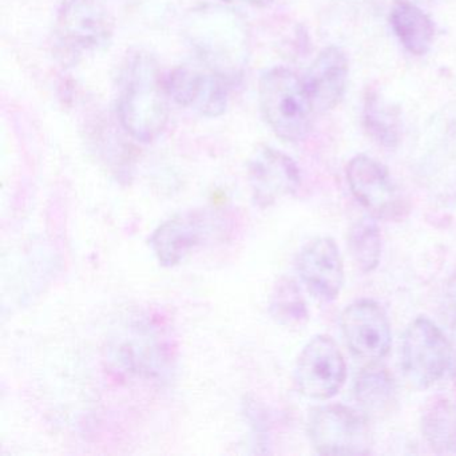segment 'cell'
Listing matches in <instances>:
<instances>
[{
	"mask_svg": "<svg viewBox=\"0 0 456 456\" xmlns=\"http://www.w3.org/2000/svg\"><path fill=\"white\" fill-rule=\"evenodd\" d=\"M169 94L151 53H130L122 66L117 113L122 127L140 142L149 143L164 132L169 121Z\"/></svg>",
	"mask_w": 456,
	"mask_h": 456,
	"instance_id": "obj_1",
	"label": "cell"
},
{
	"mask_svg": "<svg viewBox=\"0 0 456 456\" xmlns=\"http://www.w3.org/2000/svg\"><path fill=\"white\" fill-rule=\"evenodd\" d=\"M261 113L274 134L287 142L305 140L316 114L304 78L289 69L274 68L258 85Z\"/></svg>",
	"mask_w": 456,
	"mask_h": 456,
	"instance_id": "obj_2",
	"label": "cell"
},
{
	"mask_svg": "<svg viewBox=\"0 0 456 456\" xmlns=\"http://www.w3.org/2000/svg\"><path fill=\"white\" fill-rule=\"evenodd\" d=\"M188 37L210 70L232 81L247 63L248 39L244 23L223 9L202 10L189 22Z\"/></svg>",
	"mask_w": 456,
	"mask_h": 456,
	"instance_id": "obj_3",
	"label": "cell"
},
{
	"mask_svg": "<svg viewBox=\"0 0 456 456\" xmlns=\"http://www.w3.org/2000/svg\"><path fill=\"white\" fill-rule=\"evenodd\" d=\"M55 33L61 50L76 60L108 46L114 33V20L98 0H63Z\"/></svg>",
	"mask_w": 456,
	"mask_h": 456,
	"instance_id": "obj_4",
	"label": "cell"
},
{
	"mask_svg": "<svg viewBox=\"0 0 456 456\" xmlns=\"http://www.w3.org/2000/svg\"><path fill=\"white\" fill-rule=\"evenodd\" d=\"M308 432L322 455H367L372 447L364 416L346 405L314 408L309 415Z\"/></svg>",
	"mask_w": 456,
	"mask_h": 456,
	"instance_id": "obj_5",
	"label": "cell"
},
{
	"mask_svg": "<svg viewBox=\"0 0 456 456\" xmlns=\"http://www.w3.org/2000/svg\"><path fill=\"white\" fill-rule=\"evenodd\" d=\"M402 364L407 380L419 389L434 386L450 368V343L427 317H419L405 330Z\"/></svg>",
	"mask_w": 456,
	"mask_h": 456,
	"instance_id": "obj_6",
	"label": "cell"
},
{
	"mask_svg": "<svg viewBox=\"0 0 456 456\" xmlns=\"http://www.w3.org/2000/svg\"><path fill=\"white\" fill-rule=\"evenodd\" d=\"M346 364L330 336H314L298 354L295 384L309 399L327 400L338 394L346 383Z\"/></svg>",
	"mask_w": 456,
	"mask_h": 456,
	"instance_id": "obj_7",
	"label": "cell"
},
{
	"mask_svg": "<svg viewBox=\"0 0 456 456\" xmlns=\"http://www.w3.org/2000/svg\"><path fill=\"white\" fill-rule=\"evenodd\" d=\"M346 180L354 199L373 217L392 220L404 212V202L388 170L372 157H354L346 167Z\"/></svg>",
	"mask_w": 456,
	"mask_h": 456,
	"instance_id": "obj_8",
	"label": "cell"
},
{
	"mask_svg": "<svg viewBox=\"0 0 456 456\" xmlns=\"http://www.w3.org/2000/svg\"><path fill=\"white\" fill-rule=\"evenodd\" d=\"M229 82L225 77L210 69L201 71L191 66H178L165 78L170 100L209 118L225 113L229 102Z\"/></svg>",
	"mask_w": 456,
	"mask_h": 456,
	"instance_id": "obj_9",
	"label": "cell"
},
{
	"mask_svg": "<svg viewBox=\"0 0 456 456\" xmlns=\"http://www.w3.org/2000/svg\"><path fill=\"white\" fill-rule=\"evenodd\" d=\"M341 330L346 346L362 359H383L391 349L392 333L388 316L375 301L360 300L341 314Z\"/></svg>",
	"mask_w": 456,
	"mask_h": 456,
	"instance_id": "obj_10",
	"label": "cell"
},
{
	"mask_svg": "<svg viewBox=\"0 0 456 456\" xmlns=\"http://www.w3.org/2000/svg\"><path fill=\"white\" fill-rule=\"evenodd\" d=\"M253 200L261 208L271 207L300 188L301 175L296 162L282 151L261 146L248 165Z\"/></svg>",
	"mask_w": 456,
	"mask_h": 456,
	"instance_id": "obj_11",
	"label": "cell"
},
{
	"mask_svg": "<svg viewBox=\"0 0 456 456\" xmlns=\"http://www.w3.org/2000/svg\"><path fill=\"white\" fill-rule=\"evenodd\" d=\"M212 232V218L207 213L191 210L161 224L151 236V247L159 264L175 266L201 247Z\"/></svg>",
	"mask_w": 456,
	"mask_h": 456,
	"instance_id": "obj_12",
	"label": "cell"
},
{
	"mask_svg": "<svg viewBox=\"0 0 456 456\" xmlns=\"http://www.w3.org/2000/svg\"><path fill=\"white\" fill-rule=\"evenodd\" d=\"M298 273L314 297L333 301L344 284V265L338 245L330 237L312 240L301 250Z\"/></svg>",
	"mask_w": 456,
	"mask_h": 456,
	"instance_id": "obj_13",
	"label": "cell"
},
{
	"mask_svg": "<svg viewBox=\"0 0 456 456\" xmlns=\"http://www.w3.org/2000/svg\"><path fill=\"white\" fill-rule=\"evenodd\" d=\"M348 74V58L343 50L330 46L320 52L304 78L316 113L338 106L346 94Z\"/></svg>",
	"mask_w": 456,
	"mask_h": 456,
	"instance_id": "obj_14",
	"label": "cell"
},
{
	"mask_svg": "<svg viewBox=\"0 0 456 456\" xmlns=\"http://www.w3.org/2000/svg\"><path fill=\"white\" fill-rule=\"evenodd\" d=\"M389 22L395 36L411 54L426 55L434 45V22L410 0H395Z\"/></svg>",
	"mask_w": 456,
	"mask_h": 456,
	"instance_id": "obj_15",
	"label": "cell"
},
{
	"mask_svg": "<svg viewBox=\"0 0 456 456\" xmlns=\"http://www.w3.org/2000/svg\"><path fill=\"white\" fill-rule=\"evenodd\" d=\"M354 397L365 413L373 418L389 415L397 403L395 379L387 368L370 365L357 375Z\"/></svg>",
	"mask_w": 456,
	"mask_h": 456,
	"instance_id": "obj_16",
	"label": "cell"
},
{
	"mask_svg": "<svg viewBox=\"0 0 456 456\" xmlns=\"http://www.w3.org/2000/svg\"><path fill=\"white\" fill-rule=\"evenodd\" d=\"M364 127L376 143L395 148L402 138V116L395 106L372 92L365 98Z\"/></svg>",
	"mask_w": 456,
	"mask_h": 456,
	"instance_id": "obj_17",
	"label": "cell"
},
{
	"mask_svg": "<svg viewBox=\"0 0 456 456\" xmlns=\"http://www.w3.org/2000/svg\"><path fill=\"white\" fill-rule=\"evenodd\" d=\"M423 432L436 452L456 453V407L435 400L423 415Z\"/></svg>",
	"mask_w": 456,
	"mask_h": 456,
	"instance_id": "obj_18",
	"label": "cell"
},
{
	"mask_svg": "<svg viewBox=\"0 0 456 456\" xmlns=\"http://www.w3.org/2000/svg\"><path fill=\"white\" fill-rule=\"evenodd\" d=\"M348 247L352 258L364 273L375 271L381 258V234L370 218L356 221L349 229Z\"/></svg>",
	"mask_w": 456,
	"mask_h": 456,
	"instance_id": "obj_19",
	"label": "cell"
},
{
	"mask_svg": "<svg viewBox=\"0 0 456 456\" xmlns=\"http://www.w3.org/2000/svg\"><path fill=\"white\" fill-rule=\"evenodd\" d=\"M271 314L279 324L288 328H300L308 322V308L295 281L281 279L274 285Z\"/></svg>",
	"mask_w": 456,
	"mask_h": 456,
	"instance_id": "obj_20",
	"label": "cell"
},
{
	"mask_svg": "<svg viewBox=\"0 0 456 456\" xmlns=\"http://www.w3.org/2000/svg\"><path fill=\"white\" fill-rule=\"evenodd\" d=\"M444 297L448 311L456 319V274H453L450 281L447 282Z\"/></svg>",
	"mask_w": 456,
	"mask_h": 456,
	"instance_id": "obj_21",
	"label": "cell"
},
{
	"mask_svg": "<svg viewBox=\"0 0 456 456\" xmlns=\"http://www.w3.org/2000/svg\"><path fill=\"white\" fill-rule=\"evenodd\" d=\"M225 2H241V4H249L252 7H257V9H265V7L271 6L274 0H225Z\"/></svg>",
	"mask_w": 456,
	"mask_h": 456,
	"instance_id": "obj_22",
	"label": "cell"
}]
</instances>
